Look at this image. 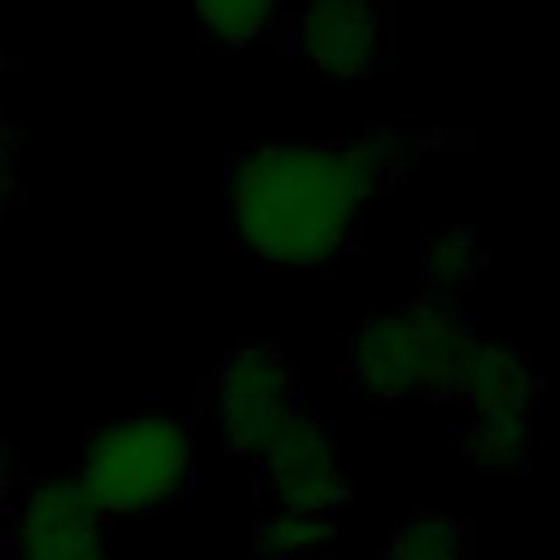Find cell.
<instances>
[{
  "instance_id": "1",
  "label": "cell",
  "mask_w": 560,
  "mask_h": 560,
  "mask_svg": "<svg viewBox=\"0 0 560 560\" xmlns=\"http://www.w3.org/2000/svg\"><path fill=\"white\" fill-rule=\"evenodd\" d=\"M416 136L376 131L328 144H249L228 166V219L262 267H328L363 223L368 201L402 175Z\"/></svg>"
},
{
  "instance_id": "13",
  "label": "cell",
  "mask_w": 560,
  "mask_h": 560,
  "mask_svg": "<svg viewBox=\"0 0 560 560\" xmlns=\"http://www.w3.org/2000/svg\"><path fill=\"white\" fill-rule=\"evenodd\" d=\"M13 197H18V184H13V166H9V171H0V219L13 206Z\"/></svg>"
},
{
  "instance_id": "6",
  "label": "cell",
  "mask_w": 560,
  "mask_h": 560,
  "mask_svg": "<svg viewBox=\"0 0 560 560\" xmlns=\"http://www.w3.org/2000/svg\"><path fill=\"white\" fill-rule=\"evenodd\" d=\"M258 486H262L267 503L302 508V512H319V516H332L350 499V477L337 459L332 438L302 411L262 446Z\"/></svg>"
},
{
  "instance_id": "14",
  "label": "cell",
  "mask_w": 560,
  "mask_h": 560,
  "mask_svg": "<svg viewBox=\"0 0 560 560\" xmlns=\"http://www.w3.org/2000/svg\"><path fill=\"white\" fill-rule=\"evenodd\" d=\"M9 486H13V468H9V455H4V446H0V508H4V499H9Z\"/></svg>"
},
{
  "instance_id": "16",
  "label": "cell",
  "mask_w": 560,
  "mask_h": 560,
  "mask_svg": "<svg viewBox=\"0 0 560 560\" xmlns=\"http://www.w3.org/2000/svg\"><path fill=\"white\" fill-rule=\"evenodd\" d=\"M0 70H4V52H0Z\"/></svg>"
},
{
  "instance_id": "5",
  "label": "cell",
  "mask_w": 560,
  "mask_h": 560,
  "mask_svg": "<svg viewBox=\"0 0 560 560\" xmlns=\"http://www.w3.org/2000/svg\"><path fill=\"white\" fill-rule=\"evenodd\" d=\"M210 407L228 451L258 459L262 446L298 416L289 359L271 341H258V337L236 341L214 368Z\"/></svg>"
},
{
  "instance_id": "8",
  "label": "cell",
  "mask_w": 560,
  "mask_h": 560,
  "mask_svg": "<svg viewBox=\"0 0 560 560\" xmlns=\"http://www.w3.org/2000/svg\"><path fill=\"white\" fill-rule=\"evenodd\" d=\"M293 44L311 74L332 83L368 79L385 52L381 0H306Z\"/></svg>"
},
{
  "instance_id": "10",
  "label": "cell",
  "mask_w": 560,
  "mask_h": 560,
  "mask_svg": "<svg viewBox=\"0 0 560 560\" xmlns=\"http://www.w3.org/2000/svg\"><path fill=\"white\" fill-rule=\"evenodd\" d=\"M328 542H332V516L280 508V503H267L254 516V547L271 560H298V556H311Z\"/></svg>"
},
{
  "instance_id": "2",
  "label": "cell",
  "mask_w": 560,
  "mask_h": 560,
  "mask_svg": "<svg viewBox=\"0 0 560 560\" xmlns=\"http://www.w3.org/2000/svg\"><path fill=\"white\" fill-rule=\"evenodd\" d=\"M468 315L455 302L416 298L372 311L346 341V376L376 402L446 398L472 346Z\"/></svg>"
},
{
  "instance_id": "7",
  "label": "cell",
  "mask_w": 560,
  "mask_h": 560,
  "mask_svg": "<svg viewBox=\"0 0 560 560\" xmlns=\"http://www.w3.org/2000/svg\"><path fill=\"white\" fill-rule=\"evenodd\" d=\"M13 560H109L105 516L74 477H48L26 490L13 521Z\"/></svg>"
},
{
  "instance_id": "4",
  "label": "cell",
  "mask_w": 560,
  "mask_h": 560,
  "mask_svg": "<svg viewBox=\"0 0 560 560\" xmlns=\"http://www.w3.org/2000/svg\"><path fill=\"white\" fill-rule=\"evenodd\" d=\"M451 394L468 407L464 455L481 472H521L529 464V424L538 376L521 346L512 341H472Z\"/></svg>"
},
{
  "instance_id": "11",
  "label": "cell",
  "mask_w": 560,
  "mask_h": 560,
  "mask_svg": "<svg viewBox=\"0 0 560 560\" xmlns=\"http://www.w3.org/2000/svg\"><path fill=\"white\" fill-rule=\"evenodd\" d=\"M381 560H468L464 525L451 512L420 508V512L398 521V529L389 534Z\"/></svg>"
},
{
  "instance_id": "15",
  "label": "cell",
  "mask_w": 560,
  "mask_h": 560,
  "mask_svg": "<svg viewBox=\"0 0 560 560\" xmlns=\"http://www.w3.org/2000/svg\"><path fill=\"white\" fill-rule=\"evenodd\" d=\"M9 166H13V140H9V127L0 118V171H9Z\"/></svg>"
},
{
  "instance_id": "12",
  "label": "cell",
  "mask_w": 560,
  "mask_h": 560,
  "mask_svg": "<svg viewBox=\"0 0 560 560\" xmlns=\"http://www.w3.org/2000/svg\"><path fill=\"white\" fill-rule=\"evenodd\" d=\"M276 9L280 0H192L197 26L223 48H245L262 39L276 22Z\"/></svg>"
},
{
  "instance_id": "3",
  "label": "cell",
  "mask_w": 560,
  "mask_h": 560,
  "mask_svg": "<svg viewBox=\"0 0 560 560\" xmlns=\"http://www.w3.org/2000/svg\"><path fill=\"white\" fill-rule=\"evenodd\" d=\"M192 477V438L162 411L105 424L88 438L79 486L101 516H144L184 494Z\"/></svg>"
},
{
  "instance_id": "17",
  "label": "cell",
  "mask_w": 560,
  "mask_h": 560,
  "mask_svg": "<svg viewBox=\"0 0 560 560\" xmlns=\"http://www.w3.org/2000/svg\"><path fill=\"white\" fill-rule=\"evenodd\" d=\"M109 560H114V556H109Z\"/></svg>"
},
{
  "instance_id": "9",
  "label": "cell",
  "mask_w": 560,
  "mask_h": 560,
  "mask_svg": "<svg viewBox=\"0 0 560 560\" xmlns=\"http://www.w3.org/2000/svg\"><path fill=\"white\" fill-rule=\"evenodd\" d=\"M481 262H486V254H481V241L472 228H459V223L438 228L420 254V276H424L429 298H438V302L464 298L481 276Z\"/></svg>"
}]
</instances>
